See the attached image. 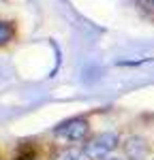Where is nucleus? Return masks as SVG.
Wrapping results in <instances>:
<instances>
[{
	"instance_id": "nucleus-3",
	"label": "nucleus",
	"mask_w": 154,
	"mask_h": 160,
	"mask_svg": "<svg viewBox=\"0 0 154 160\" xmlns=\"http://www.w3.org/2000/svg\"><path fill=\"white\" fill-rule=\"evenodd\" d=\"M120 149L126 160H146L150 154V143L141 135H128L126 139H122Z\"/></svg>"
},
{
	"instance_id": "nucleus-6",
	"label": "nucleus",
	"mask_w": 154,
	"mask_h": 160,
	"mask_svg": "<svg viewBox=\"0 0 154 160\" xmlns=\"http://www.w3.org/2000/svg\"><path fill=\"white\" fill-rule=\"evenodd\" d=\"M137 4H139V7H141L146 13L154 15V0H137Z\"/></svg>"
},
{
	"instance_id": "nucleus-4",
	"label": "nucleus",
	"mask_w": 154,
	"mask_h": 160,
	"mask_svg": "<svg viewBox=\"0 0 154 160\" xmlns=\"http://www.w3.org/2000/svg\"><path fill=\"white\" fill-rule=\"evenodd\" d=\"M47 160H86L81 145H54Z\"/></svg>"
},
{
	"instance_id": "nucleus-7",
	"label": "nucleus",
	"mask_w": 154,
	"mask_h": 160,
	"mask_svg": "<svg viewBox=\"0 0 154 160\" xmlns=\"http://www.w3.org/2000/svg\"><path fill=\"white\" fill-rule=\"evenodd\" d=\"M103 160H126V158H124V156H114V154H111V156H107V158H103Z\"/></svg>"
},
{
	"instance_id": "nucleus-1",
	"label": "nucleus",
	"mask_w": 154,
	"mask_h": 160,
	"mask_svg": "<svg viewBox=\"0 0 154 160\" xmlns=\"http://www.w3.org/2000/svg\"><path fill=\"white\" fill-rule=\"evenodd\" d=\"M51 135L58 141V145H84L92 137V126L88 118L77 115V118H69L66 122L58 124Z\"/></svg>"
},
{
	"instance_id": "nucleus-5",
	"label": "nucleus",
	"mask_w": 154,
	"mask_h": 160,
	"mask_svg": "<svg viewBox=\"0 0 154 160\" xmlns=\"http://www.w3.org/2000/svg\"><path fill=\"white\" fill-rule=\"evenodd\" d=\"M13 37H15V28H13L9 22H0V47L11 43Z\"/></svg>"
},
{
	"instance_id": "nucleus-2",
	"label": "nucleus",
	"mask_w": 154,
	"mask_h": 160,
	"mask_svg": "<svg viewBox=\"0 0 154 160\" xmlns=\"http://www.w3.org/2000/svg\"><path fill=\"white\" fill-rule=\"evenodd\" d=\"M122 143V139L118 132H111V130H107V132H99V135H92L81 145L84 149V156L86 160H103L107 158V156H111L118 145Z\"/></svg>"
}]
</instances>
